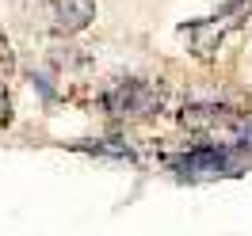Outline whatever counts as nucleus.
<instances>
[{
  "mask_svg": "<svg viewBox=\"0 0 252 236\" xmlns=\"http://www.w3.org/2000/svg\"><path fill=\"white\" fill-rule=\"evenodd\" d=\"M237 118V110L229 107H184V114H180V122L188 130H218V126H233Z\"/></svg>",
  "mask_w": 252,
  "mask_h": 236,
  "instance_id": "3",
  "label": "nucleus"
},
{
  "mask_svg": "<svg viewBox=\"0 0 252 236\" xmlns=\"http://www.w3.org/2000/svg\"><path fill=\"white\" fill-rule=\"evenodd\" d=\"M54 12H58V27L62 31H80L95 16V4L92 0H54Z\"/></svg>",
  "mask_w": 252,
  "mask_h": 236,
  "instance_id": "4",
  "label": "nucleus"
},
{
  "mask_svg": "<svg viewBox=\"0 0 252 236\" xmlns=\"http://www.w3.org/2000/svg\"><path fill=\"white\" fill-rule=\"evenodd\" d=\"M103 107L115 118H145V114H153L160 107V92L142 84V80H126V84H119V88H111L103 95Z\"/></svg>",
  "mask_w": 252,
  "mask_h": 236,
  "instance_id": "1",
  "label": "nucleus"
},
{
  "mask_svg": "<svg viewBox=\"0 0 252 236\" xmlns=\"http://www.w3.org/2000/svg\"><path fill=\"white\" fill-rule=\"evenodd\" d=\"M241 145H245V149H252V126L245 130V137H241Z\"/></svg>",
  "mask_w": 252,
  "mask_h": 236,
  "instance_id": "7",
  "label": "nucleus"
},
{
  "mask_svg": "<svg viewBox=\"0 0 252 236\" xmlns=\"http://www.w3.org/2000/svg\"><path fill=\"white\" fill-rule=\"evenodd\" d=\"M0 122H8V95H4V88H0Z\"/></svg>",
  "mask_w": 252,
  "mask_h": 236,
  "instance_id": "6",
  "label": "nucleus"
},
{
  "mask_svg": "<svg viewBox=\"0 0 252 236\" xmlns=\"http://www.w3.org/2000/svg\"><path fill=\"white\" fill-rule=\"evenodd\" d=\"M237 157L229 149H218V145H203L188 157L176 160V172L188 175V179H203V175H237Z\"/></svg>",
  "mask_w": 252,
  "mask_h": 236,
  "instance_id": "2",
  "label": "nucleus"
},
{
  "mask_svg": "<svg viewBox=\"0 0 252 236\" xmlns=\"http://www.w3.org/2000/svg\"><path fill=\"white\" fill-rule=\"evenodd\" d=\"M0 65H4V69L12 65V46H8V38H4V31H0Z\"/></svg>",
  "mask_w": 252,
  "mask_h": 236,
  "instance_id": "5",
  "label": "nucleus"
}]
</instances>
